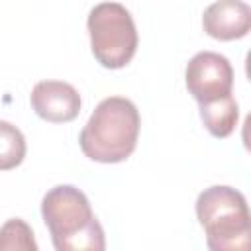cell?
Here are the masks:
<instances>
[{
	"instance_id": "obj_4",
	"label": "cell",
	"mask_w": 251,
	"mask_h": 251,
	"mask_svg": "<svg viewBox=\"0 0 251 251\" xmlns=\"http://www.w3.org/2000/svg\"><path fill=\"white\" fill-rule=\"evenodd\" d=\"M41 216L53 243L76 235L94 220L86 194L73 184L53 186L41 200Z\"/></svg>"
},
{
	"instance_id": "obj_1",
	"label": "cell",
	"mask_w": 251,
	"mask_h": 251,
	"mask_svg": "<svg viewBox=\"0 0 251 251\" xmlns=\"http://www.w3.org/2000/svg\"><path fill=\"white\" fill-rule=\"evenodd\" d=\"M139 124V112L131 100L104 98L78 135L80 149L96 163H122L137 145Z\"/></svg>"
},
{
	"instance_id": "obj_8",
	"label": "cell",
	"mask_w": 251,
	"mask_h": 251,
	"mask_svg": "<svg viewBox=\"0 0 251 251\" xmlns=\"http://www.w3.org/2000/svg\"><path fill=\"white\" fill-rule=\"evenodd\" d=\"M200 118L206 126V129L214 135V137H227L239 120V106L231 96H226L222 100H214V102H206L200 104Z\"/></svg>"
},
{
	"instance_id": "obj_3",
	"label": "cell",
	"mask_w": 251,
	"mask_h": 251,
	"mask_svg": "<svg viewBox=\"0 0 251 251\" xmlns=\"http://www.w3.org/2000/svg\"><path fill=\"white\" fill-rule=\"evenodd\" d=\"M90 47L106 69L126 67L137 49V29L129 10L118 2L96 4L88 14Z\"/></svg>"
},
{
	"instance_id": "obj_9",
	"label": "cell",
	"mask_w": 251,
	"mask_h": 251,
	"mask_svg": "<svg viewBox=\"0 0 251 251\" xmlns=\"http://www.w3.org/2000/svg\"><path fill=\"white\" fill-rule=\"evenodd\" d=\"M25 157V137L10 122L0 120V171L16 169Z\"/></svg>"
},
{
	"instance_id": "obj_5",
	"label": "cell",
	"mask_w": 251,
	"mask_h": 251,
	"mask_svg": "<svg viewBox=\"0 0 251 251\" xmlns=\"http://www.w3.org/2000/svg\"><path fill=\"white\" fill-rule=\"evenodd\" d=\"M184 80L194 100L206 104L231 96L233 69L227 57L214 51H200L188 61Z\"/></svg>"
},
{
	"instance_id": "obj_6",
	"label": "cell",
	"mask_w": 251,
	"mask_h": 251,
	"mask_svg": "<svg viewBox=\"0 0 251 251\" xmlns=\"http://www.w3.org/2000/svg\"><path fill=\"white\" fill-rule=\"evenodd\" d=\"M31 108L35 114L53 124L73 122L80 112L78 90L63 80H41L31 90Z\"/></svg>"
},
{
	"instance_id": "obj_2",
	"label": "cell",
	"mask_w": 251,
	"mask_h": 251,
	"mask_svg": "<svg viewBox=\"0 0 251 251\" xmlns=\"http://www.w3.org/2000/svg\"><path fill=\"white\" fill-rule=\"evenodd\" d=\"M196 216L210 251H251V216L239 190L224 184L202 190Z\"/></svg>"
},
{
	"instance_id": "obj_7",
	"label": "cell",
	"mask_w": 251,
	"mask_h": 251,
	"mask_svg": "<svg viewBox=\"0 0 251 251\" xmlns=\"http://www.w3.org/2000/svg\"><path fill=\"white\" fill-rule=\"evenodd\" d=\"M204 31L220 41L241 39L251 29V8L241 0H220L210 4L202 16Z\"/></svg>"
},
{
	"instance_id": "obj_10",
	"label": "cell",
	"mask_w": 251,
	"mask_h": 251,
	"mask_svg": "<svg viewBox=\"0 0 251 251\" xmlns=\"http://www.w3.org/2000/svg\"><path fill=\"white\" fill-rule=\"evenodd\" d=\"M0 251H39L31 227L20 220L12 218L0 227Z\"/></svg>"
},
{
	"instance_id": "obj_11",
	"label": "cell",
	"mask_w": 251,
	"mask_h": 251,
	"mask_svg": "<svg viewBox=\"0 0 251 251\" xmlns=\"http://www.w3.org/2000/svg\"><path fill=\"white\" fill-rule=\"evenodd\" d=\"M53 247L55 251H106V235L100 222L94 218L82 231L69 239L55 241Z\"/></svg>"
}]
</instances>
